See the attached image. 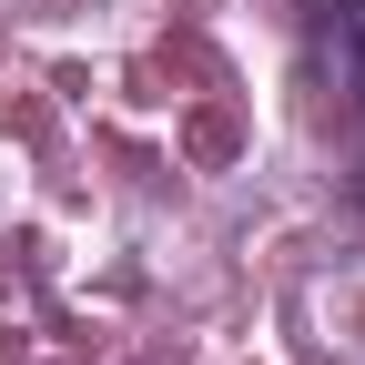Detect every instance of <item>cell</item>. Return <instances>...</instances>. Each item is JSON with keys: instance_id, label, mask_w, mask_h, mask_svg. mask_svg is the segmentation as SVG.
I'll use <instances>...</instances> for the list:
<instances>
[{"instance_id": "obj_1", "label": "cell", "mask_w": 365, "mask_h": 365, "mask_svg": "<svg viewBox=\"0 0 365 365\" xmlns=\"http://www.w3.org/2000/svg\"><path fill=\"white\" fill-rule=\"evenodd\" d=\"M314 61L345 102H365V0H314Z\"/></svg>"}]
</instances>
